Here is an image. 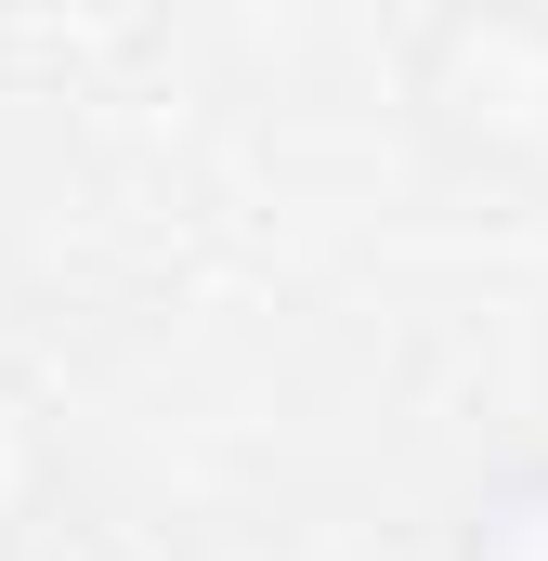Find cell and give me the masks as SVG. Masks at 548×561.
Listing matches in <instances>:
<instances>
[{"label":"cell","instance_id":"1","mask_svg":"<svg viewBox=\"0 0 548 561\" xmlns=\"http://www.w3.org/2000/svg\"><path fill=\"white\" fill-rule=\"evenodd\" d=\"M406 105L470 170H548V13L470 0L406 39Z\"/></svg>","mask_w":548,"mask_h":561},{"label":"cell","instance_id":"3","mask_svg":"<svg viewBox=\"0 0 548 561\" xmlns=\"http://www.w3.org/2000/svg\"><path fill=\"white\" fill-rule=\"evenodd\" d=\"M39 510H53V431H39V405L0 379V536L39 523Z\"/></svg>","mask_w":548,"mask_h":561},{"label":"cell","instance_id":"2","mask_svg":"<svg viewBox=\"0 0 548 561\" xmlns=\"http://www.w3.org/2000/svg\"><path fill=\"white\" fill-rule=\"evenodd\" d=\"M457 561H548V457H510L496 483H470Z\"/></svg>","mask_w":548,"mask_h":561}]
</instances>
